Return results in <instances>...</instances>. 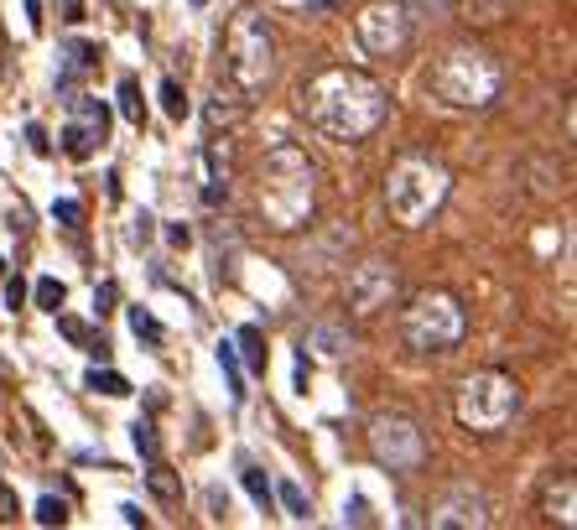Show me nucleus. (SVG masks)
Listing matches in <instances>:
<instances>
[{
	"mask_svg": "<svg viewBox=\"0 0 577 530\" xmlns=\"http://www.w3.org/2000/svg\"><path fill=\"white\" fill-rule=\"evenodd\" d=\"M302 110H308V121L323 130V136H334V141L354 146L364 136H375L390 115V99L385 89L360 68H323L302 89Z\"/></svg>",
	"mask_w": 577,
	"mask_h": 530,
	"instance_id": "obj_1",
	"label": "nucleus"
},
{
	"mask_svg": "<svg viewBox=\"0 0 577 530\" xmlns=\"http://www.w3.org/2000/svg\"><path fill=\"white\" fill-rule=\"evenodd\" d=\"M313 203H317V167L313 156L302 146H271L265 151V167H261V214L271 229H302L313 218Z\"/></svg>",
	"mask_w": 577,
	"mask_h": 530,
	"instance_id": "obj_2",
	"label": "nucleus"
},
{
	"mask_svg": "<svg viewBox=\"0 0 577 530\" xmlns=\"http://www.w3.org/2000/svg\"><path fill=\"white\" fill-rule=\"evenodd\" d=\"M448 193H453L448 167H442L437 156H422V151L401 156V162L390 167V177H385V209H390V218H396L401 229H427V224L442 214Z\"/></svg>",
	"mask_w": 577,
	"mask_h": 530,
	"instance_id": "obj_3",
	"label": "nucleus"
},
{
	"mask_svg": "<svg viewBox=\"0 0 577 530\" xmlns=\"http://www.w3.org/2000/svg\"><path fill=\"white\" fill-rule=\"evenodd\" d=\"M427 89H432L442 104H453V110H489L500 89H505V73L500 63L479 48H453L442 52L427 73Z\"/></svg>",
	"mask_w": 577,
	"mask_h": 530,
	"instance_id": "obj_4",
	"label": "nucleus"
},
{
	"mask_svg": "<svg viewBox=\"0 0 577 530\" xmlns=\"http://www.w3.org/2000/svg\"><path fill=\"white\" fill-rule=\"evenodd\" d=\"M224 68H229V84L240 94H261L271 84V68H276V31L261 11H240L229 31H224Z\"/></svg>",
	"mask_w": 577,
	"mask_h": 530,
	"instance_id": "obj_5",
	"label": "nucleus"
},
{
	"mask_svg": "<svg viewBox=\"0 0 577 530\" xmlns=\"http://www.w3.org/2000/svg\"><path fill=\"white\" fill-rule=\"evenodd\" d=\"M463 333H468V313L453 291H422V296H411L406 317H401V338L416 354H453Z\"/></svg>",
	"mask_w": 577,
	"mask_h": 530,
	"instance_id": "obj_6",
	"label": "nucleus"
},
{
	"mask_svg": "<svg viewBox=\"0 0 577 530\" xmlns=\"http://www.w3.org/2000/svg\"><path fill=\"white\" fill-rule=\"evenodd\" d=\"M453 411L468 432H505L515 421V411H520V386L510 375H500V369H479V375H468L457 386Z\"/></svg>",
	"mask_w": 577,
	"mask_h": 530,
	"instance_id": "obj_7",
	"label": "nucleus"
},
{
	"mask_svg": "<svg viewBox=\"0 0 577 530\" xmlns=\"http://www.w3.org/2000/svg\"><path fill=\"white\" fill-rule=\"evenodd\" d=\"M369 453L390 474H416L427 463V437H422V427L411 416H380L369 427Z\"/></svg>",
	"mask_w": 577,
	"mask_h": 530,
	"instance_id": "obj_8",
	"label": "nucleus"
},
{
	"mask_svg": "<svg viewBox=\"0 0 577 530\" xmlns=\"http://www.w3.org/2000/svg\"><path fill=\"white\" fill-rule=\"evenodd\" d=\"M354 42H360L369 58H396V52H406L411 42V16L401 0H375V5H364L360 16H354Z\"/></svg>",
	"mask_w": 577,
	"mask_h": 530,
	"instance_id": "obj_9",
	"label": "nucleus"
},
{
	"mask_svg": "<svg viewBox=\"0 0 577 530\" xmlns=\"http://www.w3.org/2000/svg\"><path fill=\"white\" fill-rule=\"evenodd\" d=\"M396 291H401V281H396V265L390 261H364L349 270V313L354 317H380L385 307H396Z\"/></svg>",
	"mask_w": 577,
	"mask_h": 530,
	"instance_id": "obj_10",
	"label": "nucleus"
},
{
	"mask_svg": "<svg viewBox=\"0 0 577 530\" xmlns=\"http://www.w3.org/2000/svg\"><path fill=\"white\" fill-rule=\"evenodd\" d=\"M73 121L63 125V156H73V162H89L99 146L110 141V110L99 104V99L89 94H73Z\"/></svg>",
	"mask_w": 577,
	"mask_h": 530,
	"instance_id": "obj_11",
	"label": "nucleus"
},
{
	"mask_svg": "<svg viewBox=\"0 0 577 530\" xmlns=\"http://www.w3.org/2000/svg\"><path fill=\"white\" fill-rule=\"evenodd\" d=\"M432 526H489V500L479 489H453L448 500H437L432 509Z\"/></svg>",
	"mask_w": 577,
	"mask_h": 530,
	"instance_id": "obj_12",
	"label": "nucleus"
},
{
	"mask_svg": "<svg viewBox=\"0 0 577 530\" xmlns=\"http://www.w3.org/2000/svg\"><path fill=\"white\" fill-rule=\"evenodd\" d=\"M547 515H552L556 526L573 530V520H577V483L573 479L552 483V494H547Z\"/></svg>",
	"mask_w": 577,
	"mask_h": 530,
	"instance_id": "obj_13",
	"label": "nucleus"
},
{
	"mask_svg": "<svg viewBox=\"0 0 577 530\" xmlns=\"http://www.w3.org/2000/svg\"><path fill=\"white\" fill-rule=\"evenodd\" d=\"M235 354H240L244 369L265 375V333L261 328H240V333H235Z\"/></svg>",
	"mask_w": 577,
	"mask_h": 530,
	"instance_id": "obj_14",
	"label": "nucleus"
},
{
	"mask_svg": "<svg viewBox=\"0 0 577 530\" xmlns=\"http://www.w3.org/2000/svg\"><path fill=\"white\" fill-rule=\"evenodd\" d=\"M218 369H224V386H229V395H235V401H244V364H240V354H235V338H224V343H218Z\"/></svg>",
	"mask_w": 577,
	"mask_h": 530,
	"instance_id": "obj_15",
	"label": "nucleus"
},
{
	"mask_svg": "<svg viewBox=\"0 0 577 530\" xmlns=\"http://www.w3.org/2000/svg\"><path fill=\"white\" fill-rule=\"evenodd\" d=\"M308 349H313V354H323V359H343V349H349V333H343V328H328V323H323V328H313Z\"/></svg>",
	"mask_w": 577,
	"mask_h": 530,
	"instance_id": "obj_16",
	"label": "nucleus"
},
{
	"mask_svg": "<svg viewBox=\"0 0 577 530\" xmlns=\"http://www.w3.org/2000/svg\"><path fill=\"white\" fill-rule=\"evenodd\" d=\"M146 483H151V494H156L162 505H177V500H183V489H177V479H172L167 468H162V458L151 463V474H146Z\"/></svg>",
	"mask_w": 577,
	"mask_h": 530,
	"instance_id": "obj_17",
	"label": "nucleus"
},
{
	"mask_svg": "<svg viewBox=\"0 0 577 530\" xmlns=\"http://www.w3.org/2000/svg\"><path fill=\"white\" fill-rule=\"evenodd\" d=\"M121 115L130 125H146V99H141V89H136V78H121Z\"/></svg>",
	"mask_w": 577,
	"mask_h": 530,
	"instance_id": "obj_18",
	"label": "nucleus"
},
{
	"mask_svg": "<svg viewBox=\"0 0 577 530\" xmlns=\"http://www.w3.org/2000/svg\"><path fill=\"white\" fill-rule=\"evenodd\" d=\"M89 390H99V395H130V380L125 375H115V369H89V380H84Z\"/></svg>",
	"mask_w": 577,
	"mask_h": 530,
	"instance_id": "obj_19",
	"label": "nucleus"
},
{
	"mask_svg": "<svg viewBox=\"0 0 577 530\" xmlns=\"http://www.w3.org/2000/svg\"><path fill=\"white\" fill-rule=\"evenodd\" d=\"M276 500L287 505V515H291V520H308V515H313V505H308V494H302V489H297L291 479H281V483H276Z\"/></svg>",
	"mask_w": 577,
	"mask_h": 530,
	"instance_id": "obj_20",
	"label": "nucleus"
},
{
	"mask_svg": "<svg viewBox=\"0 0 577 530\" xmlns=\"http://www.w3.org/2000/svg\"><path fill=\"white\" fill-rule=\"evenodd\" d=\"M130 437H136V453H141L146 463L162 458V442H156V427H151V421H136V427H130Z\"/></svg>",
	"mask_w": 577,
	"mask_h": 530,
	"instance_id": "obj_21",
	"label": "nucleus"
},
{
	"mask_svg": "<svg viewBox=\"0 0 577 530\" xmlns=\"http://www.w3.org/2000/svg\"><path fill=\"white\" fill-rule=\"evenodd\" d=\"M162 110H167L172 121H183V115H188V94H183V84H177V78H162Z\"/></svg>",
	"mask_w": 577,
	"mask_h": 530,
	"instance_id": "obj_22",
	"label": "nucleus"
},
{
	"mask_svg": "<svg viewBox=\"0 0 577 530\" xmlns=\"http://www.w3.org/2000/svg\"><path fill=\"white\" fill-rule=\"evenodd\" d=\"M32 296H37V307H42V313H58V307H63V296H68V291H63V281H52V276H42V281H37V291H32Z\"/></svg>",
	"mask_w": 577,
	"mask_h": 530,
	"instance_id": "obj_23",
	"label": "nucleus"
},
{
	"mask_svg": "<svg viewBox=\"0 0 577 530\" xmlns=\"http://www.w3.org/2000/svg\"><path fill=\"white\" fill-rule=\"evenodd\" d=\"M130 333L146 338V343H162V323L146 313V307H130Z\"/></svg>",
	"mask_w": 577,
	"mask_h": 530,
	"instance_id": "obj_24",
	"label": "nucleus"
},
{
	"mask_svg": "<svg viewBox=\"0 0 577 530\" xmlns=\"http://www.w3.org/2000/svg\"><path fill=\"white\" fill-rule=\"evenodd\" d=\"M240 483H244V494H250L255 505H261V509H271V483H265V474H261V468H244V474H240Z\"/></svg>",
	"mask_w": 577,
	"mask_h": 530,
	"instance_id": "obj_25",
	"label": "nucleus"
},
{
	"mask_svg": "<svg viewBox=\"0 0 577 530\" xmlns=\"http://www.w3.org/2000/svg\"><path fill=\"white\" fill-rule=\"evenodd\" d=\"M52 218H58L63 229H78V224H84V203H78V198H58V203H52Z\"/></svg>",
	"mask_w": 577,
	"mask_h": 530,
	"instance_id": "obj_26",
	"label": "nucleus"
},
{
	"mask_svg": "<svg viewBox=\"0 0 577 530\" xmlns=\"http://www.w3.org/2000/svg\"><path fill=\"white\" fill-rule=\"evenodd\" d=\"M63 520H68L63 500H37V526H63Z\"/></svg>",
	"mask_w": 577,
	"mask_h": 530,
	"instance_id": "obj_27",
	"label": "nucleus"
},
{
	"mask_svg": "<svg viewBox=\"0 0 577 530\" xmlns=\"http://www.w3.org/2000/svg\"><path fill=\"white\" fill-rule=\"evenodd\" d=\"M115 302H121V287H115V281H99V291H95V313H99V317L115 313Z\"/></svg>",
	"mask_w": 577,
	"mask_h": 530,
	"instance_id": "obj_28",
	"label": "nucleus"
},
{
	"mask_svg": "<svg viewBox=\"0 0 577 530\" xmlns=\"http://www.w3.org/2000/svg\"><path fill=\"white\" fill-rule=\"evenodd\" d=\"M235 121H240V110H235V104H224V94H218L214 104H209V125L218 130V125H235Z\"/></svg>",
	"mask_w": 577,
	"mask_h": 530,
	"instance_id": "obj_29",
	"label": "nucleus"
},
{
	"mask_svg": "<svg viewBox=\"0 0 577 530\" xmlns=\"http://www.w3.org/2000/svg\"><path fill=\"white\" fill-rule=\"evenodd\" d=\"M22 302H26V281H22V276H11V281H5V307L16 313Z\"/></svg>",
	"mask_w": 577,
	"mask_h": 530,
	"instance_id": "obj_30",
	"label": "nucleus"
},
{
	"mask_svg": "<svg viewBox=\"0 0 577 530\" xmlns=\"http://www.w3.org/2000/svg\"><path fill=\"white\" fill-rule=\"evenodd\" d=\"M58 328H63V338H73V343H89V328H84L78 317H58Z\"/></svg>",
	"mask_w": 577,
	"mask_h": 530,
	"instance_id": "obj_31",
	"label": "nucleus"
},
{
	"mask_svg": "<svg viewBox=\"0 0 577 530\" xmlns=\"http://www.w3.org/2000/svg\"><path fill=\"white\" fill-rule=\"evenodd\" d=\"M343 520H349V526H369V505H364V500H349V505H343Z\"/></svg>",
	"mask_w": 577,
	"mask_h": 530,
	"instance_id": "obj_32",
	"label": "nucleus"
},
{
	"mask_svg": "<svg viewBox=\"0 0 577 530\" xmlns=\"http://www.w3.org/2000/svg\"><path fill=\"white\" fill-rule=\"evenodd\" d=\"M26 141H32L37 156H48V151H52V141H48V130H42V125H26Z\"/></svg>",
	"mask_w": 577,
	"mask_h": 530,
	"instance_id": "obj_33",
	"label": "nucleus"
},
{
	"mask_svg": "<svg viewBox=\"0 0 577 530\" xmlns=\"http://www.w3.org/2000/svg\"><path fill=\"white\" fill-rule=\"evenodd\" d=\"M151 224H156L151 214H136V224H130V240H136V244H146V240H151Z\"/></svg>",
	"mask_w": 577,
	"mask_h": 530,
	"instance_id": "obj_34",
	"label": "nucleus"
},
{
	"mask_svg": "<svg viewBox=\"0 0 577 530\" xmlns=\"http://www.w3.org/2000/svg\"><path fill=\"white\" fill-rule=\"evenodd\" d=\"M411 5H422V11H437V16H448L457 0H411Z\"/></svg>",
	"mask_w": 577,
	"mask_h": 530,
	"instance_id": "obj_35",
	"label": "nucleus"
},
{
	"mask_svg": "<svg viewBox=\"0 0 577 530\" xmlns=\"http://www.w3.org/2000/svg\"><path fill=\"white\" fill-rule=\"evenodd\" d=\"M338 5H343V0H308V16H328Z\"/></svg>",
	"mask_w": 577,
	"mask_h": 530,
	"instance_id": "obj_36",
	"label": "nucleus"
},
{
	"mask_svg": "<svg viewBox=\"0 0 577 530\" xmlns=\"http://www.w3.org/2000/svg\"><path fill=\"white\" fill-rule=\"evenodd\" d=\"M121 520H125V526H146V515L136 505H121Z\"/></svg>",
	"mask_w": 577,
	"mask_h": 530,
	"instance_id": "obj_37",
	"label": "nucleus"
},
{
	"mask_svg": "<svg viewBox=\"0 0 577 530\" xmlns=\"http://www.w3.org/2000/svg\"><path fill=\"white\" fill-rule=\"evenodd\" d=\"M22 5H26V22L42 26V0H22Z\"/></svg>",
	"mask_w": 577,
	"mask_h": 530,
	"instance_id": "obj_38",
	"label": "nucleus"
},
{
	"mask_svg": "<svg viewBox=\"0 0 577 530\" xmlns=\"http://www.w3.org/2000/svg\"><path fill=\"white\" fill-rule=\"evenodd\" d=\"M63 11H68V22H84V0H63Z\"/></svg>",
	"mask_w": 577,
	"mask_h": 530,
	"instance_id": "obj_39",
	"label": "nucleus"
},
{
	"mask_svg": "<svg viewBox=\"0 0 577 530\" xmlns=\"http://www.w3.org/2000/svg\"><path fill=\"white\" fill-rule=\"evenodd\" d=\"M192 5H209V0H192Z\"/></svg>",
	"mask_w": 577,
	"mask_h": 530,
	"instance_id": "obj_40",
	"label": "nucleus"
},
{
	"mask_svg": "<svg viewBox=\"0 0 577 530\" xmlns=\"http://www.w3.org/2000/svg\"><path fill=\"white\" fill-rule=\"evenodd\" d=\"M0 276H5V261H0Z\"/></svg>",
	"mask_w": 577,
	"mask_h": 530,
	"instance_id": "obj_41",
	"label": "nucleus"
}]
</instances>
